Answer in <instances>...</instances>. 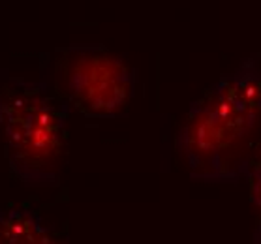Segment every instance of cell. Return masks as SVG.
I'll use <instances>...</instances> for the list:
<instances>
[{
  "label": "cell",
  "mask_w": 261,
  "mask_h": 244,
  "mask_svg": "<svg viewBox=\"0 0 261 244\" xmlns=\"http://www.w3.org/2000/svg\"><path fill=\"white\" fill-rule=\"evenodd\" d=\"M261 145V66L239 62L208 87L177 133V150L188 175L201 182H239Z\"/></svg>",
  "instance_id": "6da1fadb"
},
{
  "label": "cell",
  "mask_w": 261,
  "mask_h": 244,
  "mask_svg": "<svg viewBox=\"0 0 261 244\" xmlns=\"http://www.w3.org/2000/svg\"><path fill=\"white\" fill-rule=\"evenodd\" d=\"M68 105L45 85L19 83L0 100L4 154L12 173L34 188L59 186L68 141Z\"/></svg>",
  "instance_id": "7a4b0ae2"
},
{
  "label": "cell",
  "mask_w": 261,
  "mask_h": 244,
  "mask_svg": "<svg viewBox=\"0 0 261 244\" xmlns=\"http://www.w3.org/2000/svg\"><path fill=\"white\" fill-rule=\"evenodd\" d=\"M64 94L89 119H113L126 109L136 70L124 59L100 47L73 49L60 66Z\"/></svg>",
  "instance_id": "3957f363"
},
{
  "label": "cell",
  "mask_w": 261,
  "mask_h": 244,
  "mask_svg": "<svg viewBox=\"0 0 261 244\" xmlns=\"http://www.w3.org/2000/svg\"><path fill=\"white\" fill-rule=\"evenodd\" d=\"M2 244H66L49 231L40 216L29 208H0Z\"/></svg>",
  "instance_id": "277c9868"
},
{
  "label": "cell",
  "mask_w": 261,
  "mask_h": 244,
  "mask_svg": "<svg viewBox=\"0 0 261 244\" xmlns=\"http://www.w3.org/2000/svg\"><path fill=\"white\" fill-rule=\"evenodd\" d=\"M244 179L248 180L250 205L257 212V224H261V145L259 149L255 150L252 161H250L248 171H246Z\"/></svg>",
  "instance_id": "5b68a950"
},
{
  "label": "cell",
  "mask_w": 261,
  "mask_h": 244,
  "mask_svg": "<svg viewBox=\"0 0 261 244\" xmlns=\"http://www.w3.org/2000/svg\"><path fill=\"white\" fill-rule=\"evenodd\" d=\"M252 244H261V224H257L254 235H252Z\"/></svg>",
  "instance_id": "8992f818"
},
{
  "label": "cell",
  "mask_w": 261,
  "mask_h": 244,
  "mask_svg": "<svg viewBox=\"0 0 261 244\" xmlns=\"http://www.w3.org/2000/svg\"><path fill=\"white\" fill-rule=\"evenodd\" d=\"M0 244H2V242H0Z\"/></svg>",
  "instance_id": "52a82bcc"
}]
</instances>
